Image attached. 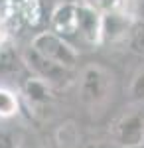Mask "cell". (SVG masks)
<instances>
[{
  "label": "cell",
  "instance_id": "cell-1",
  "mask_svg": "<svg viewBox=\"0 0 144 148\" xmlns=\"http://www.w3.org/2000/svg\"><path fill=\"white\" fill-rule=\"evenodd\" d=\"M47 28L69 42L77 51L103 42V14L81 0H61L51 12Z\"/></svg>",
  "mask_w": 144,
  "mask_h": 148
},
{
  "label": "cell",
  "instance_id": "cell-2",
  "mask_svg": "<svg viewBox=\"0 0 144 148\" xmlns=\"http://www.w3.org/2000/svg\"><path fill=\"white\" fill-rule=\"evenodd\" d=\"M61 0H2L0 16L8 26L10 34L14 30H47L51 12Z\"/></svg>",
  "mask_w": 144,
  "mask_h": 148
},
{
  "label": "cell",
  "instance_id": "cell-3",
  "mask_svg": "<svg viewBox=\"0 0 144 148\" xmlns=\"http://www.w3.org/2000/svg\"><path fill=\"white\" fill-rule=\"evenodd\" d=\"M30 46L40 53L44 56L45 59L53 61L57 65L65 69H77L79 63V51L71 46L69 42H65L61 36H57L56 32H51L49 28L47 30H42L32 38Z\"/></svg>",
  "mask_w": 144,
  "mask_h": 148
},
{
  "label": "cell",
  "instance_id": "cell-4",
  "mask_svg": "<svg viewBox=\"0 0 144 148\" xmlns=\"http://www.w3.org/2000/svg\"><path fill=\"white\" fill-rule=\"evenodd\" d=\"M22 59L26 63V69L32 75L45 81L51 89H61V87H67L69 83H73V77H75L73 69H65L61 65H57V63H53V61H49V59H45L32 46L26 47V51L22 53Z\"/></svg>",
  "mask_w": 144,
  "mask_h": 148
},
{
  "label": "cell",
  "instance_id": "cell-5",
  "mask_svg": "<svg viewBox=\"0 0 144 148\" xmlns=\"http://www.w3.org/2000/svg\"><path fill=\"white\" fill-rule=\"evenodd\" d=\"M111 75L107 69H103L101 65H87L81 71L79 77V95L81 101L87 107L95 109L107 101L109 91H111Z\"/></svg>",
  "mask_w": 144,
  "mask_h": 148
},
{
  "label": "cell",
  "instance_id": "cell-6",
  "mask_svg": "<svg viewBox=\"0 0 144 148\" xmlns=\"http://www.w3.org/2000/svg\"><path fill=\"white\" fill-rule=\"evenodd\" d=\"M115 138L124 148L144 144V119L140 114H128L115 126Z\"/></svg>",
  "mask_w": 144,
  "mask_h": 148
},
{
  "label": "cell",
  "instance_id": "cell-7",
  "mask_svg": "<svg viewBox=\"0 0 144 148\" xmlns=\"http://www.w3.org/2000/svg\"><path fill=\"white\" fill-rule=\"evenodd\" d=\"M51 91H53V89H51L45 81H42L40 77H36L32 73L22 81V97L26 99V103H28L32 109H36V111L51 103Z\"/></svg>",
  "mask_w": 144,
  "mask_h": 148
},
{
  "label": "cell",
  "instance_id": "cell-8",
  "mask_svg": "<svg viewBox=\"0 0 144 148\" xmlns=\"http://www.w3.org/2000/svg\"><path fill=\"white\" fill-rule=\"evenodd\" d=\"M57 148H79V130L73 121H65L56 130Z\"/></svg>",
  "mask_w": 144,
  "mask_h": 148
},
{
  "label": "cell",
  "instance_id": "cell-9",
  "mask_svg": "<svg viewBox=\"0 0 144 148\" xmlns=\"http://www.w3.org/2000/svg\"><path fill=\"white\" fill-rule=\"evenodd\" d=\"M20 113V97L8 87H0V119H12Z\"/></svg>",
  "mask_w": 144,
  "mask_h": 148
},
{
  "label": "cell",
  "instance_id": "cell-10",
  "mask_svg": "<svg viewBox=\"0 0 144 148\" xmlns=\"http://www.w3.org/2000/svg\"><path fill=\"white\" fill-rule=\"evenodd\" d=\"M126 44H128V47H130L132 53L144 57V22L142 20H138V22L132 24L130 32L126 36Z\"/></svg>",
  "mask_w": 144,
  "mask_h": 148
},
{
  "label": "cell",
  "instance_id": "cell-11",
  "mask_svg": "<svg viewBox=\"0 0 144 148\" xmlns=\"http://www.w3.org/2000/svg\"><path fill=\"white\" fill-rule=\"evenodd\" d=\"M130 99L132 101H144V69L134 77L130 85Z\"/></svg>",
  "mask_w": 144,
  "mask_h": 148
},
{
  "label": "cell",
  "instance_id": "cell-12",
  "mask_svg": "<svg viewBox=\"0 0 144 148\" xmlns=\"http://www.w3.org/2000/svg\"><path fill=\"white\" fill-rule=\"evenodd\" d=\"M0 148H16L14 136L6 130H0Z\"/></svg>",
  "mask_w": 144,
  "mask_h": 148
},
{
  "label": "cell",
  "instance_id": "cell-13",
  "mask_svg": "<svg viewBox=\"0 0 144 148\" xmlns=\"http://www.w3.org/2000/svg\"><path fill=\"white\" fill-rule=\"evenodd\" d=\"M8 36H10V30H8L6 22H4V18L0 16V49L8 44Z\"/></svg>",
  "mask_w": 144,
  "mask_h": 148
},
{
  "label": "cell",
  "instance_id": "cell-14",
  "mask_svg": "<svg viewBox=\"0 0 144 148\" xmlns=\"http://www.w3.org/2000/svg\"><path fill=\"white\" fill-rule=\"evenodd\" d=\"M138 14H140V18L144 22V0H138Z\"/></svg>",
  "mask_w": 144,
  "mask_h": 148
},
{
  "label": "cell",
  "instance_id": "cell-15",
  "mask_svg": "<svg viewBox=\"0 0 144 148\" xmlns=\"http://www.w3.org/2000/svg\"><path fill=\"white\" fill-rule=\"evenodd\" d=\"M22 148H42V146H36V144H32V146H22Z\"/></svg>",
  "mask_w": 144,
  "mask_h": 148
},
{
  "label": "cell",
  "instance_id": "cell-16",
  "mask_svg": "<svg viewBox=\"0 0 144 148\" xmlns=\"http://www.w3.org/2000/svg\"><path fill=\"white\" fill-rule=\"evenodd\" d=\"M132 148H144V144H138V146H132Z\"/></svg>",
  "mask_w": 144,
  "mask_h": 148
}]
</instances>
